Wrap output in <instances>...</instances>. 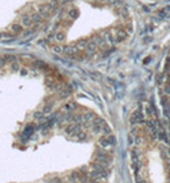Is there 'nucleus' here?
<instances>
[{
	"label": "nucleus",
	"mask_w": 170,
	"mask_h": 183,
	"mask_svg": "<svg viewBox=\"0 0 170 183\" xmlns=\"http://www.w3.org/2000/svg\"><path fill=\"white\" fill-rule=\"evenodd\" d=\"M50 9H51V7L47 4V5H41L40 7V9H38V13L41 14L42 17H47L49 15V13H50Z\"/></svg>",
	"instance_id": "nucleus-1"
},
{
	"label": "nucleus",
	"mask_w": 170,
	"mask_h": 183,
	"mask_svg": "<svg viewBox=\"0 0 170 183\" xmlns=\"http://www.w3.org/2000/svg\"><path fill=\"white\" fill-rule=\"evenodd\" d=\"M127 31H124V30H118L116 32V41H123V40H125L127 38Z\"/></svg>",
	"instance_id": "nucleus-2"
},
{
	"label": "nucleus",
	"mask_w": 170,
	"mask_h": 183,
	"mask_svg": "<svg viewBox=\"0 0 170 183\" xmlns=\"http://www.w3.org/2000/svg\"><path fill=\"white\" fill-rule=\"evenodd\" d=\"M30 18L32 19V22H41V19H42V15L40 14L38 12H37V13L35 12V13H31V14H30Z\"/></svg>",
	"instance_id": "nucleus-3"
},
{
	"label": "nucleus",
	"mask_w": 170,
	"mask_h": 183,
	"mask_svg": "<svg viewBox=\"0 0 170 183\" xmlns=\"http://www.w3.org/2000/svg\"><path fill=\"white\" fill-rule=\"evenodd\" d=\"M22 24L23 26H31L32 24V19L30 18V15H23L22 17Z\"/></svg>",
	"instance_id": "nucleus-4"
},
{
	"label": "nucleus",
	"mask_w": 170,
	"mask_h": 183,
	"mask_svg": "<svg viewBox=\"0 0 170 183\" xmlns=\"http://www.w3.org/2000/svg\"><path fill=\"white\" fill-rule=\"evenodd\" d=\"M120 15L123 17V18H127V17L129 15V10H128L127 7H125V8H122V10H120Z\"/></svg>",
	"instance_id": "nucleus-5"
},
{
	"label": "nucleus",
	"mask_w": 170,
	"mask_h": 183,
	"mask_svg": "<svg viewBox=\"0 0 170 183\" xmlns=\"http://www.w3.org/2000/svg\"><path fill=\"white\" fill-rule=\"evenodd\" d=\"M12 30L14 31V32H21L22 31V26L21 24H17V23H14V24H12Z\"/></svg>",
	"instance_id": "nucleus-6"
},
{
	"label": "nucleus",
	"mask_w": 170,
	"mask_h": 183,
	"mask_svg": "<svg viewBox=\"0 0 170 183\" xmlns=\"http://www.w3.org/2000/svg\"><path fill=\"white\" fill-rule=\"evenodd\" d=\"M86 45H87V40H81V41H78L77 46L78 48H84Z\"/></svg>",
	"instance_id": "nucleus-7"
},
{
	"label": "nucleus",
	"mask_w": 170,
	"mask_h": 183,
	"mask_svg": "<svg viewBox=\"0 0 170 183\" xmlns=\"http://www.w3.org/2000/svg\"><path fill=\"white\" fill-rule=\"evenodd\" d=\"M69 14H70V18H77L78 12H77V10H72V12H70Z\"/></svg>",
	"instance_id": "nucleus-8"
},
{
	"label": "nucleus",
	"mask_w": 170,
	"mask_h": 183,
	"mask_svg": "<svg viewBox=\"0 0 170 183\" xmlns=\"http://www.w3.org/2000/svg\"><path fill=\"white\" fill-rule=\"evenodd\" d=\"M64 38V33H58V35H56V40H59V41H60V40H63Z\"/></svg>",
	"instance_id": "nucleus-9"
},
{
	"label": "nucleus",
	"mask_w": 170,
	"mask_h": 183,
	"mask_svg": "<svg viewBox=\"0 0 170 183\" xmlns=\"http://www.w3.org/2000/svg\"><path fill=\"white\" fill-rule=\"evenodd\" d=\"M131 32H133L132 26H131V24H128V26H127V33H131Z\"/></svg>",
	"instance_id": "nucleus-10"
},
{
	"label": "nucleus",
	"mask_w": 170,
	"mask_h": 183,
	"mask_svg": "<svg viewBox=\"0 0 170 183\" xmlns=\"http://www.w3.org/2000/svg\"><path fill=\"white\" fill-rule=\"evenodd\" d=\"M142 9L145 10V12H146V13H148V12H150V9H148V7H142Z\"/></svg>",
	"instance_id": "nucleus-11"
},
{
	"label": "nucleus",
	"mask_w": 170,
	"mask_h": 183,
	"mask_svg": "<svg viewBox=\"0 0 170 183\" xmlns=\"http://www.w3.org/2000/svg\"><path fill=\"white\" fill-rule=\"evenodd\" d=\"M3 37V33H0V38H1Z\"/></svg>",
	"instance_id": "nucleus-12"
}]
</instances>
